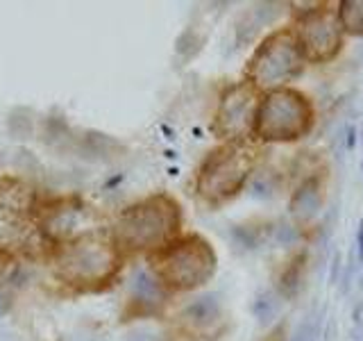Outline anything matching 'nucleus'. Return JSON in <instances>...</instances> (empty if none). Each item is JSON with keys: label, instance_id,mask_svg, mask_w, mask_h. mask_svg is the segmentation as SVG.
<instances>
[{"label": "nucleus", "instance_id": "obj_1", "mask_svg": "<svg viewBox=\"0 0 363 341\" xmlns=\"http://www.w3.org/2000/svg\"><path fill=\"white\" fill-rule=\"evenodd\" d=\"M179 230V205L168 196H152L132 205L116 223V242L132 250L166 244Z\"/></svg>", "mask_w": 363, "mask_h": 341}, {"label": "nucleus", "instance_id": "obj_2", "mask_svg": "<svg viewBox=\"0 0 363 341\" xmlns=\"http://www.w3.org/2000/svg\"><path fill=\"white\" fill-rule=\"evenodd\" d=\"M257 134L264 141H295L313 123L311 102L295 89L270 91L257 109Z\"/></svg>", "mask_w": 363, "mask_h": 341}, {"label": "nucleus", "instance_id": "obj_3", "mask_svg": "<svg viewBox=\"0 0 363 341\" xmlns=\"http://www.w3.org/2000/svg\"><path fill=\"white\" fill-rule=\"evenodd\" d=\"M155 269L164 284L189 291L204 284L216 273V253L209 242L193 234L166 248L155 259Z\"/></svg>", "mask_w": 363, "mask_h": 341}, {"label": "nucleus", "instance_id": "obj_4", "mask_svg": "<svg viewBox=\"0 0 363 341\" xmlns=\"http://www.w3.org/2000/svg\"><path fill=\"white\" fill-rule=\"evenodd\" d=\"M116 266V250L111 248V244L94 234L75 239L73 244H68L62 250L60 259H57L60 276L77 287H94V284L109 280Z\"/></svg>", "mask_w": 363, "mask_h": 341}, {"label": "nucleus", "instance_id": "obj_5", "mask_svg": "<svg viewBox=\"0 0 363 341\" xmlns=\"http://www.w3.org/2000/svg\"><path fill=\"white\" fill-rule=\"evenodd\" d=\"M252 168V153L238 144L216 148L198 173V193L209 202H223L245 185Z\"/></svg>", "mask_w": 363, "mask_h": 341}, {"label": "nucleus", "instance_id": "obj_6", "mask_svg": "<svg viewBox=\"0 0 363 341\" xmlns=\"http://www.w3.org/2000/svg\"><path fill=\"white\" fill-rule=\"evenodd\" d=\"M302 71V50L291 32H275L259 45L247 66L250 82L257 87H279Z\"/></svg>", "mask_w": 363, "mask_h": 341}, {"label": "nucleus", "instance_id": "obj_7", "mask_svg": "<svg viewBox=\"0 0 363 341\" xmlns=\"http://www.w3.org/2000/svg\"><path fill=\"white\" fill-rule=\"evenodd\" d=\"M298 43L306 60L329 62L340 50V23L338 14L329 9H311L300 21Z\"/></svg>", "mask_w": 363, "mask_h": 341}, {"label": "nucleus", "instance_id": "obj_8", "mask_svg": "<svg viewBox=\"0 0 363 341\" xmlns=\"http://www.w3.org/2000/svg\"><path fill=\"white\" fill-rule=\"evenodd\" d=\"M257 117V94L247 82L234 85L225 91L220 98L218 112H216L213 130L225 139H238L243 136Z\"/></svg>", "mask_w": 363, "mask_h": 341}, {"label": "nucleus", "instance_id": "obj_9", "mask_svg": "<svg viewBox=\"0 0 363 341\" xmlns=\"http://www.w3.org/2000/svg\"><path fill=\"white\" fill-rule=\"evenodd\" d=\"M320 202H323L320 180L309 178V180H304L302 185H300V189L293 193L289 210H291V214L295 216V219L309 221V219H313V216L318 214V210H320Z\"/></svg>", "mask_w": 363, "mask_h": 341}, {"label": "nucleus", "instance_id": "obj_10", "mask_svg": "<svg viewBox=\"0 0 363 341\" xmlns=\"http://www.w3.org/2000/svg\"><path fill=\"white\" fill-rule=\"evenodd\" d=\"M220 316V301L216 293L200 296L198 301H193L184 310V321L193 328H207L216 318Z\"/></svg>", "mask_w": 363, "mask_h": 341}, {"label": "nucleus", "instance_id": "obj_11", "mask_svg": "<svg viewBox=\"0 0 363 341\" xmlns=\"http://www.w3.org/2000/svg\"><path fill=\"white\" fill-rule=\"evenodd\" d=\"M338 23L352 34H363V0H343L338 9Z\"/></svg>", "mask_w": 363, "mask_h": 341}, {"label": "nucleus", "instance_id": "obj_12", "mask_svg": "<svg viewBox=\"0 0 363 341\" xmlns=\"http://www.w3.org/2000/svg\"><path fill=\"white\" fill-rule=\"evenodd\" d=\"M318 339H320V316L309 314L298 325V330H295V335H293L291 341H318Z\"/></svg>", "mask_w": 363, "mask_h": 341}, {"label": "nucleus", "instance_id": "obj_13", "mask_svg": "<svg viewBox=\"0 0 363 341\" xmlns=\"http://www.w3.org/2000/svg\"><path fill=\"white\" fill-rule=\"evenodd\" d=\"M279 310V301L272 293L259 296V301L255 303V314L259 316V321H270L272 316Z\"/></svg>", "mask_w": 363, "mask_h": 341}, {"label": "nucleus", "instance_id": "obj_14", "mask_svg": "<svg viewBox=\"0 0 363 341\" xmlns=\"http://www.w3.org/2000/svg\"><path fill=\"white\" fill-rule=\"evenodd\" d=\"M300 261L302 257H298L293 261V266H289L286 271L281 273V293L284 296H293L298 291V284H300Z\"/></svg>", "mask_w": 363, "mask_h": 341}, {"label": "nucleus", "instance_id": "obj_15", "mask_svg": "<svg viewBox=\"0 0 363 341\" xmlns=\"http://www.w3.org/2000/svg\"><path fill=\"white\" fill-rule=\"evenodd\" d=\"M9 266H11V255L7 253L5 248H0V278L5 276Z\"/></svg>", "mask_w": 363, "mask_h": 341}, {"label": "nucleus", "instance_id": "obj_16", "mask_svg": "<svg viewBox=\"0 0 363 341\" xmlns=\"http://www.w3.org/2000/svg\"><path fill=\"white\" fill-rule=\"evenodd\" d=\"M357 244H359V250H361V257H363V221L359 225V234H357Z\"/></svg>", "mask_w": 363, "mask_h": 341}, {"label": "nucleus", "instance_id": "obj_17", "mask_svg": "<svg viewBox=\"0 0 363 341\" xmlns=\"http://www.w3.org/2000/svg\"><path fill=\"white\" fill-rule=\"evenodd\" d=\"M279 335H281V328L275 330V332H272L270 337H266V341H279Z\"/></svg>", "mask_w": 363, "mask_h": 341}, {"label": "nucleus", "instance_id": "obj_18", "mask_svg": "<svg viewBox=\"0 0 363 341\" xmlns=\"http://www.w3.org/2000/svg\"><path fill=\"white\" fill-rule=\"evenodd\" d=\"M361 168H363V166H361Z\"/></svg>", "mask_w": 363, "mask_h": 341}]
</instances>
